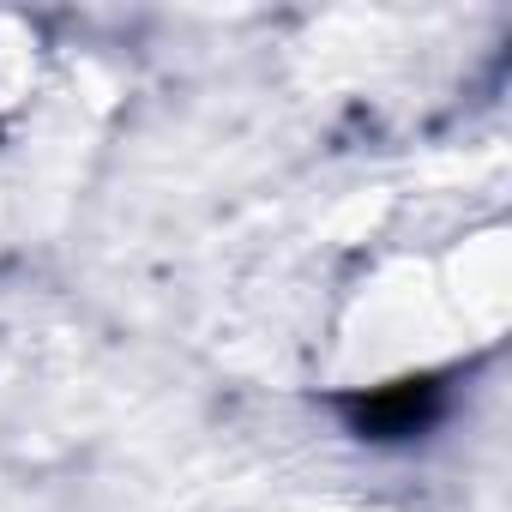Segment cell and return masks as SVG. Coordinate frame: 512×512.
<instances>
[{"instance_id": "6da1fadb", "label": "cell", "mask_w": 512, "mask_h": 512, "mask_svg": "<svg viewBox=\"0 0 512 512\" xmlns=\"http://www.w3.org/2000/svg\"><path fill=\"white\" fill-rule=\"evenodd\" d=\"M440 410H446L440 374H410V380H386L338 398V416L356 440H416L440 422Z\"/></svg>"}]
</instances>
